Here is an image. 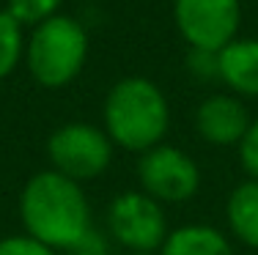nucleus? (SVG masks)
Here are the masks:
<instances>
[{
  "label": "nucleus",
  "instance_id": "1a4fd4ad",
  "mask_svg": "<svg viewBox=\"0 0 258 255\" xmlns=\"http://www.w3.org/2000/svg\"><path fill=\"white\" fill-rule=\"evenodd\" d=\"M220 80L239 99H258V39H233L217 52Z\"/></svg>",
  "mask_w": 258,
  "mask_h": 255
},
{
  "label": "nucleus",
  "instance_id": "423d86ee",
  "mask_svg": "<svg viewBox=\"0 0 258 255\" xmlns=\"http://www.w3.org/2000/svg\"><path fill=\"white\" fill-rule=\"evenodd\" d=\"M140 190L157 203L181 206L192 200L201 190V167L192 156L179 145H157L140 154L138 159Z\"/></svg>",
  "mask_w": 258,
  "mask_h": 255
},
{
  "label": "nucleus",
  "instance_id": "20e7f679",
  "mask_svg": "<svg viewBox=\"0 0 258 255\" xmlns=\"http://www.w3.org/2000/svg\"><path fill=\"white\" fill-rule=\"evenodd\" d=\"M113 148L115 145L110 143L107 132L85 121L60 124L47 137L50 167L77 184L99 179L113 162Z\"/></svg>",
  "mask_w": 258,
  "mask_h": 255
},
{
  "label": "nucleus",
  "instance_id": "f8f14e48",
  "mask_svg": "<svg viewBox=\"0 0 258 255\" xmlns=\"http://www.w3.org/2000/svg\"><path fill=\"white\" fill-rule=\"evenodd\" d=\"M25 58V39L22 28L11 20L6 11H0V80L11 74Z\"/></svg>",
  "mask_w": 258,
  "mask_h": 255
},
{
  "label": "nucleus",
  "instance_id": "f3484780",
  "mask_svg": "<svg viewBox=\"0 0 258 255\" xmlns=\"http://www.w3.org/2000/svg\"><path fill=\"white\" fill-rule=\"evenodd\" d=\"M63 255H113V250H110L107 239H104L99 230H91V233H85L75 247H69Z\"/></svg>",
  "mask_w": 258,
  "mask_h": 255
},
{
  "label": "nucleus",
  "instance_id": "ddd939ff",
  "mask_svg": "<svg viewBox=\"0 0 258 255\" xmlns=\"http://www.w3.org/2000/svg\"><path fill=\"white\" fill-rule=\"evenodd\" d=\"M60 3L63 0H9L6 3V14L20 28H36L58 14Z\"/></svg>",
  "mask_w": 258,
  "mask_h": 255
},
{
  "label": "nucleus",
  "instance_id": "dca6fc26",
  "mask_svg": "<svg viewBox=\"0 0 258 255\" xmlns=\"http://www.w3.org/2000/svg\"><path fill=\"white\" fill-rule=\"evenodd\" d=\"M239 162H242L247 179L258 181V118L250 121L247 135L242 137V143H239Z\"/></svg>",
  "mask_w": 258,
  "mask_h": 255
},
{
  "label": "nucleus",
  "instance_id": "7ed1b4c3",
  "mask_svg": "<svg viewBox=\"0 0 258 255\" xmlns=\"http://www.w3.org/2000/svg\"><path fill=\"white\" fill-rule=\"evenodd\" d=\"M88 60V33L75 17L55 14L33 28L25 41L28 71L41 88H66Z\"/></svg>",
  "mask_w": 258,
  "mask_h": 255
},
{
  "label": "nucleus",
  "instance_id": "6e6552de",
  "mask_svg": "<svg viewBox=\"0 0 258 255\" xmlns=\"http://www.w3.org/2000/svg\"><path fill=\"white\" fill-rule=\"evenodd\" d=\"M250 113L244 102L233 94H212L195 110V132L201 140L217 148L239 145L250 129Z\"/></svg>",
  "mask_w": 258,
  "mask_h": 255
},
{
  "label": "nucleus",
  "instance_id": "4468645a",
  "mask_svg": "<svg viewBox=\"0 0 258 255\" xmlns=\"http://www.w3.org/2000/svg\"><path fill=\"white\" fill-rule=\"evenodd\" d=\"M0 255H60V252L30 239L28 233H11L0 239Z\"/></svg>",
  "mask_w": 258,
  "mask_h": 255
},
{
  "label": "nucleus",
  "instance_id": "f03ea898",
  "mask_svg": "<svg viewBox=\"0 0 258 255\" xmlns=\"http://www.w3.org/2000/svg\"><path fill=\"white\" fill-rule=\"evenodd\" d=\"M102 124L113 145L132 154H146L162 145L170 129L168 96L149 77H124L104 96Z\"/></svg>",
  "mask_w": 258,
  "mask_h": 255
},
{
  "label": "nucleus",
  "instance_id": "f257e3e1",
  "mask_svg": "<svg viewBox=\"0 0 258 255\" xmlns=\"http://www.w3.org/2000/svg\"><path fill=\"white\" fill-rule=\"evenodd\" d=\"M20 222L30 239L66 252L94 230L91 203L83 184L58 170H36L20 192Z\"/></svg>",
  "mask_w": 258,
  "mask_h": 255
},
{
  "label": "nucleus",
  "instance_id": "9b49d317",
  "mask_svg": "<svg viewBox=\"0 0 258 255\" xmlns=\"http://www.w3.org/2000/svg\"><path fill=\"white\" fill-rule=\"evenodd\" d=\"M225 222L239 244L258 250V181L247 179L231 190L225 200Z\"/></svg>",
  "mask_w": 258,
  "mask_h": 255
},
{
  "label": "nucleus",
  "instance_id": "2eb2a0df",
  "mask_svg": "<svg viewBox=\"0 0 258 255\" xmlns=\"http://www.w3.org/2000/svg\"><path fill=\"white\" fill-rule=\"evenodd\" d=\"M187 69L192 77L198 80H220V63H217V52L209 50H189L187 52Z\"/></svg>",
  "mask_w": 258,
  "mask_h": 255
},
{
  "label": "nucleus",
  "instance_id": "0eeeda50",
  "mask_svg": "<svg viewBox=\"0 0 258 255\" xmlns=\"http://www.w3.org/2000/svg\"><path fill=\"white\" fill-rule=\"evenodd\" d=\"M173 20L189 50L220 52L239 39V0H173Z\"/></svg>",
  "mask_w": 258,
  "mask_h": 255
},
{
  "label": "nucleus",
  "instance_id": "39448f33",
  "mask_svg": "<svg viewBox=\"0 0 258 255\" xmlns=\"http://www.w3.org/2000/svg\"><path fill=\"white\" fill-rule=\"evenodd\" d=\"M107 233L126 252H159L170 228L162 203L143 190H126L107 206Z\"/></svg>",
  "mask_w": 258,
  "mask_h": 255
},
{
  "label": "nucleus",
  "instance_id": "a211bd4d",
  "mask_svg": "<svg viewBox=\"0 0 258 255\" xmlns=\"http://www.w3.org/2000/svg\"><path fill=\"white\" fill-rule=\"evenodd\" d=\"M126 255H159V252H126Z\"/></svg>",
  "mask_w": 258,
  "mask_h": 255
},
{
  "label": "nucleus",
  "instance_id": "9d476101",
  "mask_svg": "<svg viewBox=\"0 0 258 255\" xmlns=\"http://www.w3.org/2000/svg\"><path fill=\"white\" fill-rule=\"evenodd\" d=\"M159 255H236V250L223 230L206 222H189L170 230Z\"/></svg>",
  "mask_w": 258,
  "mask_h": 255
}]
</instances>
